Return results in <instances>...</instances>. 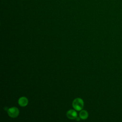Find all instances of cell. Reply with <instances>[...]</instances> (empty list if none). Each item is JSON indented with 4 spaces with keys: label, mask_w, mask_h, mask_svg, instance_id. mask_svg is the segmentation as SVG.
<instances>
[{
    "label": "cell",
    "mask_w": 122,
    "mask_h": 122,
    "mask_svg": "<svg viewBox=\"0 0 122 122\" xmlns=\"http://www.w3.org/2000/svg\"><path fill=\"white\" fill-rule=\"evenodd\" d=\"M80 118L82 120H85L88 117V113L85 110H81L79 113Z\"/></svg>",
    "instance_id": "5b68a950"
},
{
    "label": "cell",
    "mask_w": 122,
    "mask_h": 122,
    "mask_svg": "<svg viewBox=\"0 0 122 122\" xmlns=\"http://www.w3.org/2000/svg\"><path fill=\"white\" fill-rule=\"evenodd\" d=\"M73 108L76 111H81L84 106V102L82 99L77 98L75 99L72 103Z\"/></svg>",
    "instance_id": "6da1fadb"
},
{
    "label": "cell",
    "mask_w": 122,
    "mask_h": 122,
    "mask_svg": "<svg viewBox=\"0 0 122 122\" xmlns=\"http://www.w3.org/2000/svg\"><path fill=\"white\" fill-rule=\"evenodd\" d=\"M80 118H78V117H77L76 118V120H77V121H79V120H80Z\"/></svg>",
    "instance_id": "8992f818"
},
{
    "label": "cell",
    "mask_w": 122,
    "mask_h": 122,
    "mask_svg": "<svg viewBox=\"0 0 122 122\" xmlns=\"http://www.w3.org/2000/svg\"><path fill=\"white\" fill-rule=\"evenodd\" d=\"M28 100L25 97H21L18 100V104L21 107H25L28 104Z\"/></svg>",
    "instance_id": "277c9868"
},
{
    "label": "cell",
    "mask_w": 122,
    "mask_h": 122,
    "mask_svg": "<svg viewBox=\"0 0 122 122\" xmlns=\"http://www.w3.org/2000/svg\"><path fill=\"white\" fill-rule=\"evenodd\" d=\"M7 112L9 116L11 118H14L17 117L19 114V109L15 107H13L10 108L7 110Z\"/></svg>",
    "instance_id": "7a4b0ae2"
},
{
    "label": "cell",
    "mask_w": 122,
    "mask_h": 122,
    "mask_svg": "<svg viewBox=\"0 0 122 122\" xmlns=\"http://www.w3.org/2000/svg\"><path fill=\"white\" fill-rule=\"evenodd\" d=\"M66 115L70 119H75L77 117V113L75 110L71 109L67 112Z\"/></svg>",
    "instance_id": "3957f363"
}]
</instances>
